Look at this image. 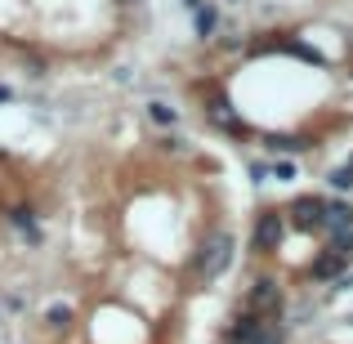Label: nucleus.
I'll return each mask as SVG.
<instances>
[{
  "mask_svg": "<svg viewBox=\"0 0 353 344\" xmlns=\"http://www.w3.org/2000/svg\"><path fill=\"white\" fill-rule=\"evenodd\" d=\"M14 99H18V94H14V85H5V81H0V108H9Z\"/></svg>",
  "mask_w": 353,
  "mask_h": 344,
  "instance_id": "2",
  "label": "nucleus"
},
{
  "mask_svg": "<svg viewBox=\"0 0 353 344\" xmlns=\"http://www.w3.org/2000/svg\"><path fill=\"white\" fill-rule=\"evenodd\" d=\"M0 318H5V313H0Z\"/></svg>",
  "mask_w": 353,
  "mask_h": 344,
  "instance_id": "3",
  "label": "nucleus"
},
{
  "mask_svg": "<svg viewBox=\"0 0 353 344\" xmlns=\"http://www.w3.org/2000/svg\"><path fill=\"white\" fill-rule=\"evenodd\" d=\"M0 215H5L9 232H18V237H23L32 250H41V246H45V224H41V206H36V201L18 197V201H9Z\"/></svg>",
  "mask_w": 353,
  "mask_h": 344,
  "instance_id": "1",
  "label": "nucleus"
}]
</instances>
